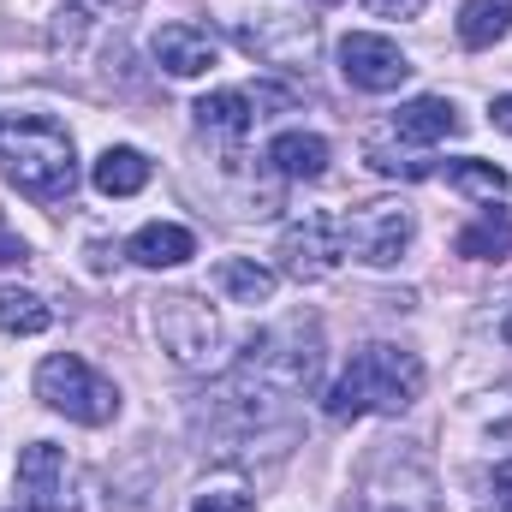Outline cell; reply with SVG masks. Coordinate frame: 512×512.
Listing matches in <instances>:
<instances>
[{
  "instance_id": "ac0fdd59",
  "label": "cell",
  "mask_w": 512,
  "mask_h": 512,
  "mask_svg": "<svg viewBox=\"0 0 512 512\" xmlns=\"http://www.w3.org/2000/svg\"><path fill=\"white\" fill-rule=\"evenodd\" d=\"M512 30V0H465L459 6V42L465 48H495Z\"/></svg>"
},
{
  "instance_id": "30bf717a",
  "label": "cell",
  "mask_w": 512,
  "mask_h": 512,
  "mask_svg": "<svg viewBox=\"0 0 512 512\" xmlns=\"http://www.w3.org/2000/svg\"><path fill=\"white\" fill-rule=\"evenodd\" d=\"M340 72H346V84H352V90L387 96V90H399V84L411 78V60H405V48H399V42L370 36V30H352V36L340 42Z\"/></svg>"
},
{
  "instance_id": "6da1fadb",
  "label": "cell",
  "mask_w": 512,
  "mask_h": 512,
  "mask_svg": "<svg viewBox=\"0 0 512 512\" xmlns=\"http://www.w3.org/2000/svg\"><path fill=\"white\" fill-rule=\"evenodd\" d=\"M316 376H322V340H316V328L286 322V328L262 334L251 352L215 382L209 411H215L221 435L239 447V441H251L262 429H274L286 417V405L316 387Z\"/></svg>"
},
{
  "instance_id": "44dd1931",
  "label": "cell",
  "mask_w": 512,
  "mask_h": 512,
  "mask_svg": "<svg viewBox=\"0 0 512 512\" xmlns=\"http://www.w3.org/2000/svg\"><path fill=\"white\" fill-rule=\"evenodd\" d=\"M48 322H54V310H48L42 292H30V286H0V328H6V334H42Z\"/></svg>"
},
{
  "instance_id": "7a4b0ae2",
  "label": "cell",
  "mask_w": 512,
  "mask_h": 512,
  "mask_svg": "<svg viewBox=\"0 0 512 512\" xmlns=\"http://www.w3.org/2000/svg\"><path fill=\"white\" fill-rule=\"evenodd\" d=\"M417 393H423V358L417 352H405V346H364V352H352V364L340 370V382L328 387V399H322V411L334 417V423H358V417H399L405 405H417Z\"/></svg>"
},
{
  "instance_id": "4316f807",
  "label": "cell",
  "mask_w": 512,
  "mask_h": 512,
  "mask_svg": "<svg viewBox=\"0 0 512 512\" xmlns=\"http://www.w3.org/2000/svg\"><path fill=\"white\" fill-rule=\"evenodd\" d=\"M24 239H12V227H6V221H0V268H12V262H24Z\"/></svg>"
},
{
  "instance_id": "8992f818",
  "label": "cell",
  "mask_w": 512,
  "mask_h": 512,
  "mask_svg": "<svg viewBox=\"0 0 512 512\" xmlns=\"http://www.w3.org/2000/svg\"><path fill=\"white\" fill-rule=\"evenodd\" d=\"M411 209L393 203V197H376V203H358L346 221H340V239H346V256L364 262V268H393L399 256L411 251Z\"/></svg>"
},
{
  "instance_id": "484cf974",
  "label": "cell",
  "mask_w": 512,
  "mask_h": 512,
  "mask_svg": "<svg viewBox=\"0 0 512 512\" xmlns=\"http://www.w3.org/2000/svg\"><path fill=\"white\" fill-rule=\"evenodd\" d=\"M364 6H370L376 18H417L429 0H364Z\"/></svg>"
},
{
  "instance_id": "7402d4cb",
  "label": "cell",
  "mask_w": 512,
  "mask_h": 512,
  "mask_svg": "<svg viewBox=\"0 0 512 512\" xmlns=\"http://www.w3.org/2000/svg\"><path fill=\"white\" fill-rule=\"evenodd\" d=\"M459 256H471V262H501L512 256V215H483V221H471L465 233H459Z\"/></svg>"
},
{
  "instance_id": "52a82bcc",
  "label": "cell",
  "mask_w": 512,
  "mask_h": 512,
  "mask_svg": "<svg viewBox=\"0 0 512 512\" xmlns=\"http://www.w3.org/2000/svg\"><path fill=\"white\" fill-rule=\"evenodd\" d=\"M233 36H239V48L262 60V66H310L316 60V48H322V30H316V18L304 12V18H292V12H251V18H239L233 24Z\"/></svg>"
},
{
  "instance_id": "e0dca14e",
  "label": "cell",
  "mask_w": 512,
  "mask_h": 512,
  "mask_svg": "<svg viewBox=\"0 0 512 512\" xmlns=\"http://www.w3.org/2000/svg\"><path fill=\"white\" fill-rule=\"evenodd\" d=\"M215 292L227 304H268L274 298V268H262L251 256H221L215 262Z\"/></svg>"
},
{
  "instance_id": "ffe728a7",
  "label": "cell",
  "mask_w": 512,
  "mask_h": 512,
  "mask_svg": "<svg viewBox=\"0 0 512 512\" xmlns=\"http://www.w3.org/2000/svg\"><path fill=\"white\" fill-rule=\"evenodd\" d=\"M441 179L477 203H501L507 197V173L495 161H477V155H459V161H441Z\"/></svg>"
},
{
  "instance_id": "d4e9b609",
  "label": "cell",
  "mask_w": 512,
  "mask_h": 512,
  "mask_svg": "<svg viewBox=\"0 0 512 512\" xmlns=\"http://www.w3.org/2000/svg\"><path fill=\"white\" fill-rule=\"evenodd\" d=\"M78 12H90V18H126V12H137V0H72Z\"/></svg>"
},
{
  "instance_id": "5bb4252c",
  "label": "cell",
  "mask_w": 512,
  "mask_h": 512,
  "mask_svg": "<svg viewBox=\"0 0 512 512\" xmlns=\"http://www.w3.org/2000/svg\"><path fill=\"white\" fill-rule=\"evenodd\" d=\"M126 256L137 268H179V262H191L197 256V239L179 227V221H149V227H137L131 233Z\"/></svg>"
},
{
  "instance_id": "7c38bea8",
  "label": "cell",
  "mask_w": 512,
  "mask_h": 512,
  "mask_svg": "<svg viewBox=\"0 0 512 512\" xmlns=\"http://www.w3.org/2000/svg\"><path fill=\"white\" fill-rule=\"evenodd\" d=\"M149 48H155V60H161L173 78H203V72L215 66V36L197 30V24H161Z\"/></svg>"
},
{
  "instance_id": "5b68a950",
  "label": "cell",
  "mask_w": 512,
  "mask_h": 512,
  "mask_svg": "<svg viewBox=\"0 0 512 512\" xmlns=\"http://www.w3.org/2000/svg\"><path fill=\"white\" fill-rule=\"evenodd\" d=\"M155 334H161V346H167V358L179 370H215L221 352H227L221 316L209 304H197V298H161L155 304Z\"/></svg>"
},
{
  "instance_id": "2e32d148",
  "label": "cell",
  "mask_w": 512,
  "mask_h": 512,
  "mask_svg": "<svg viewBox=\"0 0 512 512\" xmlns=\"http://www.w3.org/2000/svg\"><path fill=\"white\" fill-rule=\"evenodd\" d=\"M268 161L280 179H322L328 173V143L316 131H280L268 143Z\"/></svg>"
},
{
  "instance_id": "ba28073f",
  "label": "cell",
  "mask_w": 512,
  "mask_h": 512,
  "mask_svg": "<svg viewBox=\"0 0 512 512\" xmlns=\"http://www.w3.org/2000/svg\"><path fill=\"white\" fill-rule=\"evenodd\" d=\"M340 256H346L340 221L322 215V209H304V215H292V221L280 227V268H286L292 280H322V274L340 268Z\"/></svg>"
},
{
  "instance_id": "9c48e42d",
  "label": "cell",
  "mask_w": 512,
  "mask_h": 512,
  "mask_svg": "<svg viewBox=\"0 0 512 512\" xmlns=\"http://www.w3.org/2000/svg\"><path fill=\"white\" fill-rule=\"evenodd\" d=\"M423 465L417 447H387L364 477V507L358 512H435V471L405 489V477Z\"/></svg>"
},
{
  "instance_id": "603a6c76",
  "label": "cell",
  "mask_w": 512,
  "mask_h": 512,
  "mask_svg": "<svg viewBox=\"0 0 512 512\" xmlns=\"http://www.w3.org/2000/svg\"><path fill=\"white\" fill-rule=\"evenodd\" d=\"M364 161H370V173H382V179H429V173H441L435 161L405 155V149H393L387 137H370V143H364Z\"/></svg>"
},
{
  "instance_id": "cb8c5ba5",
  "label": "cell",
  "mask_w": 512,
  "mask_h": 512,
  "mask_svg": "<svg viewBox=\"0 0 512 512\" xmlns=\"http://www.w3.org/2000/svg\"><path fill=\"white\" fill-rule=\"evenodd\" d=\"M191 512H256V501H251V489L221 483V489H203V495L191 501Z\"/></svg>"
},
{
  "instance_id": "8fae6325",
  "label": "cell",
  "mask_w": 512,
  "mask_h": 512,
  "mask_svg": "<svg viewBox=\"0 0 512 512\" xmlns=\"http://www.w3.org/2000/svg\"><path fill=\"white\" fill-rule=\"evenodd\" d=\"M18 512H66V453L54 441L18 453Z\"/></svg>"
},
{
  "instance_id": "d6986e66",
  "label": "cell",
  "mask_w": 512,
  "mask_h": 512,
  "mask_svg": "<svg viewBox=\"0 0 512 512\" xmlns=\"http://www.w3.org/2000/svg\"><path fill=\"white\" fill-rule=\"evenodd\" d=\"M251 120H256V102L245 90H215V96L197 102V126L215 131V137H245Z\"/></svg>"
},
{
  "instance_id": "4fadbf2b",
  "label": "cell",
  "mask_w": 512,
  "mask_h": 512,
  "mask_svg": "<svg viewBox=\"0 0 512 512\" xmlns=\"http://www.w3.org/2000/svg\"><path fill=\"white\" fill-rule=\"evenodd\" d=\"M459 131H465V114L447 96H411L393 114V137L399 143H441V137H459Z\"/></svg>"
},
{
  "instance_id": "83f0119b",
  "label": "cell",
  "mask_w": 512,
  "mask_h": 512,
  "mask_svg": "<svg viewBox=\"0 0 512 512\" xmlns=\"http://www.w3.org/2000/svg\"><path fill=\"white\" fill-rule=\"evenodd\" d=\"M489 120L512 137V96H495V102H489Z\"/></svg>"
},
{
  "instance_id": "f546056e",
  "label": "cell",
  "mask_w": 512,
  "mask_h": 512,
  "mask_svg": "<svg viewBox=\"0 0 512 512\" xmlns=\"http://www.w3.org/2000/svg\"><path fill=\"white\" fill-rule=\"evenodd\" d=\"M507 340H512V316H507Z\"/></svg>"
},
{
  "instance_id": "3957f363",
  "label": "cell",
  "mask_w": 512,
  "mask_h": 512,
  "mask_svg": "<svg viewBox=\"0 0 512 512\" xmlns=\"http://www.w3.org/2000/svg\"><path fill=\"white\" fill-rule=\"evenodd\" d=\"M0 167L6 179L36 197V203H66L78 191V155H72V131L42 120V114H12L0 120Z\"/></svg>"
},
{
  "instance_id": "277c9868",
  "label": "cell",
  "mask_w": 512,
  "mask_h": 512,
  "mask_svg": "<svg viewBox=\"0 0 512 512\" xmlns=\"http://www.w3.org/2000/svg\"><path fill=\"white\" fill-rule=\"evenodd\" d=\"M36 399H42L48 411H60V417L84 423V429H102V423L120 417V387L108 382V376H96L78 352L42 358V370H36Z\"/></svg>"
},
{
  "instance_id": "f1b7e54d",
  "label": "cell",
  "mask_w": 512,
  "mask_h": 512,
  "mask_svg": "<svg viewBox=\"0 0 512 512\" xmlns=\"http://www.w3.org/2000/svg\"><path fill=\"white\" fill-rule=\"evenodd\" d=\"M495 495H501V501H507V512H512V459L495 471Z\"/></svg>"
},
{
  "instance_id": "9a60e30c",
  "label": "cell",
  "mask_w": 512,
  "mask_h": 512,
  "mask_svg": "<svg viewBox=\"0 0 512 512\" xmlns=\"http://www.w3.org/2000/svg\"><path fill=\"white\" fill-rule=\"evenodd\" d=\"M90 185H96L102 197H137V191L149 185V155H143V149H131V143L102 149V155H96V167H90Z\"/></svg>"
}]
</instances>
